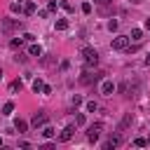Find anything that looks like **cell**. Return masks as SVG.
<instances>
[{"label": "cell", "instance_id": "6da1fadb", "mask_svg": "<svg viewBox=\"0 0 150 150\" xmlns=\"http://www.w3.org/2000/svg\"><path fill=\"white\" fill-rule=\"evenodd\" d=\"M0 28H2L5 35H12L14 30L21 28V21H19V19H2V26H0Z\"/></svg>", "mask_w": 150, "mask_h": 150}, {"label": "cell", "instance_id": "7a4b0ae2", "mask_svg": "<svg viewBox=\"0 0 150 150\" xmlns=\"http://www.w3.org/2000/svg\"><path fill=\"white\" fill-rule=\"evenodd\" d=\"M82 56H84V63H87V66H96V63H98V52H96L94 47H84V49H82Z\"/></svg>", "mask_w": 150, "mask_h": 150}, {"label": "cell", "instance_id": "3957f363", "mask_svg": "<svg viewBox=\"0 0 150 150\" xmlns=\"http://www.w3.org/2000/svg\"><path fill=\"white\" fill-rule=\"evenodd\" d=\"M110 47H112L115 52H124V49L129 47V35H117V38H112Z\"/></svg>", "mask_w": 150, "mask_h": 150}, {"label": "cell", "instance_id": "277c9868", "mask_svg": "<svg viewBox=\"0 0 150 150\" xmlns=\"http://www.w3.org/2000/svg\"><path fill=\"white\" fill-rule=\"evenodd\" d=\"M101 131H103V124H101V122H94V124L89 127V131H87V138H89V141L94 143V141H96V138L101 136Z\"/></svg>", "mask_w": 150, "mask_h": 150}, {"label": "cell", "instance_id": "5b68a950", "mask_svg": "<svg viewBox=\"0 0 150 150\" xmlns=\"http://www.w3.org/2000/svg\"><path fill=\"white\" fill-rule=\"evenodd\" d=\"M73 136H75V124H68V127H63V131L59 134V141H61V143H68V141H73Z\"/></svg>", "mask_w": 150, "mask_h": 150}, {"label": "cell", "instance_id": "8992f818", "mask_svg": "<svg viewBox=\"0 0 150 150\" xmlns=\"http://www.w3.org/2000/svg\"><path fill=\"white\" fill-rule=\"evenodd\" d=\"M47 120H49V117H47V112H45V110H38V112L33 115L30 124H33V127H45V124H47Z\"/></svg>", "mask_w": 150, "mask_h": 150}, {"label": "cell", "instance_id": "52a82bcc", "mask_svg": "<svg viewBox=\"0 0 150 150\" xmlns=\"http://www.w3.org/2000/svg\"><path fill=\"white\" fill-rule=\"evenodd\" d=\"M120 143H122V134H112V136L103 143V150H112V148H117Z\"/></svg>", "mask_w": 150, "mask_h": 150}, {"label": "cell", "instance_id": "ba28073f", "mask_svg": "<svg viewBox=\"0 0 150 150\" xmlns=\"http://www.w3.org/2000/svg\"><path fill=\"white\" fill-rule=\"evenodd\" d=\"M115 89H117V87H115L110 80H105V82L101 84V94H103V96H112V94H115Z\"/></svg>", "mask_w": 150, "mask_h": 150}, {"label": "cell", "instance_id": "9c48e42d", "mask_svg": "<svg viewBox=\"0 0 150 150\" xmlns=\"http://www.w3.org/2000/svg\"><path fill=\"white\" fill-rule=\"evenodd\" d=\"M101 75H103V73H94V75H91V73H84V75L80 77V82H82V84H91V82H96Z\"/></svg>", "mask_w": 150, "mask_h": 150}, {"label": "cell", "instance_id": "30bf717a", "mask_svg": "<svg viewBox=\"0 0 150 150\" xmlns=\"http://www.w3.org/2000/svg\"><path fill=\"white\" fill-rule=\"evenodd\" d=\"M14 129H16L19 134H26V131H28V122H26V120H16V122H14Z\"/></svg>", "mask_w": 150, "mask_h": 150}, {"label": "cell", "instance_id": "8fae6325", "mask_svg": "<svg viewBox=\"0 0 150 150\" xmlns=\"http://www.w3.org/2000/svg\"><path fill=\"white\" fill-rule=\"evenodd\" d=\"M131 120H134V117H131V112H127V115L122 117V122H120V129H117V131H124V129L131 124Z\"/></svg>", "mask_w": 150, "mask_h": 150}, {"label": "cell", "instance_id": "7c38bea8", "mask_svg": "<svg viewBox=\"0 0 150 150\" xmlns=\"http://www.w3.org/2000/svg\"><path fill=\"white\" fill-rule=\"evenodd\" d=\"M23 14H26V16H30V14H35V2H33V0H28V2L23 5Z\"/></svg>", "mask_w": 150, "mask_h": 150}, {"label": "cell", "instance_id": "4fadbf2b", "mask_svg": "<svg viewBox=\"0 0 150 150\" xmlns=\"http://www.w3.org/2000/svg\"><path fill=\"white\" fill-rule=\"evenodd\" d=\"M28 54H30V56H42V47H40V45H30V47H28Z\"/></svg>", "mask_w": 150, "mask_h": 150}, {"label": "cell", "instance_id": "5bb4252c", "mask_svg": "<svg viewBox=\"0 0 150 150\" xmlns=\"http://www.w3.org/2000/svg\"><path fill=\"white\" fill-rule=\"evenodd\" d=\"M141 38H143V30H141V28H134V30H131V35H129V40H136V42H138Z\"/></svg>", "mask_w": 150, "mask_h": 150}, {"label": "cell", "instance_id": "9a60e30c", "mask_svg": "<svg viewBox=\"0 0 150 150\" xmlns=\"http://www.w3.org/2000/svg\"><path fill=\"white\" fill-rule=\"evenodd\" d=\"M12 112H14V103H12V101H7V103L2 105V115H12Z\"/></svg>", "mask_w": 150, "mask_h": 150}, {"label": "cell", "instance_id": "2e32d148", "mask_svg": "<svg viewBox=\"0 0 150 150\" xmlns=\"http://www.w3.org/2000/svg\"><path fill=\"white\" fill-rule=\"evenodd\" d=\"M23 42H26V40H23V38H14V40H12V42H9V47H12V49H19V47H21V45H23Z\"/></svg>", "mask_w": 150, "mask_h": 150}, {"label": "cell", "instance_id": "e0dca14e", "mask_svg": "<svg viewBox=\"0 0 150 150\" xmlns=\"http://www.w3.org/2000/svg\"><path fill=\"white\" fill-rule=\"evenodd\" d=\"M21 87H23V82H21V80H14V82L9 84V89H12V91H21Z\"/></svg>", "mask_w": 150, "mask_h": 150}, {"label": "cell", "instance_id": "ac0fdd59", "mask_svg": "<svg viewBox=\"0 0 150 150\" xmlns=\"http://www.w3.org/2000/svg\"><path fill=\"white\" fill-rule=\"evenodd\" d=\"M54 134H56V131H54L52 127H47V124H45V129H42V136H45V138H52Z\"/></svg>", "mask_w": 150, "mask_h": 150}, {"label": "cell", "instance_id": "d6986e66", "mask_svg": "<svg viewBox=\"0 0 150 150\" xmlns=\"http://www.w3.org/2000/svg\"><path fill=\"white\" fill-rule=\"evenodd\" d=\"M66 28H68V21L66 19H59L56 21V30H66Z\"/></svg>", "mask_w": 150, "mask_h": 150}, {"label": "cell", "instance_id": "ffe728a7", "mask_svg": "<svg viewBox=\"0 0 150 150\" xmlns=\"http://www.w3.org/2000/svg\"><path fill=\"white\" fill-rule=\"evenodd\" d=\"M82 14H91V2H82Z\"/></svg>", "mask_w": 150, "mask_h": 150}, {"label": "cell", "instance_id": "44dd1931", "mask_svg": "<svg viewBox=\"0 0 150 150\" xmlns=\"http://www.w3.org/2000/svg\"><path fill=\"white\" fill-rule=\"evenodd\" d=\"M33 91H35V94H38V91H42V80H40V77L33 82Z\"/></svg>", "mask_w": 150, "mask_h": 150}, {"label": "cell", "instance_id": "7402d4cb", "mask_svg": "<svg viewBox=\"0 0 150 150\" xmlns=\"http://www.w3.org/2000/svg\"><path fill=\"white\" fill-rule=\"evenodd\" d=\"M84 122H87V117H84V112H77V117H75V124H80V127H82Z\"/></svg>", "mask_w": 150, "mask_h": 150}, {"label": "cell", "instance_id": "603a6c76", "mask_svg": "<svg viewBox=\"0 0 150 150\" xmlns=\"http://www.w3.org/2000/svg\"><path fill=\"white\" fill-rule=\"evenodd\" d=\"M96 108H98V103H96V101H87V110H89V112H94Z\"/></svg>", "mask_w": 150, "mask_h": 150}, {"label": "cell", "instance_id": "cb8c5ba5", "mask_svg": "<svg viewBox=\"0 0 150 150\" xmlns=\"http://www.w3.org/2000/svg\"><path fill=\"white\" fill-rule=\"evenodd\" d=\"M134 145H136V148H143V145H148V143H145V138H134Z\"/></svg>", "mask_w": 150, "mask_h": 150}, {"label": "cell", "instance_id": "d4e9b609", "mask_svg": "<svg viewBox=\"0 0 150 150\" xmlns=\"http://www.w3.org/2000/svg\"><path fill=\"white\" fill-rule=\"evenodd\" d=\"M47 9L54 12V9H56V0H49V2H47Z\"/></svg>", "mask_w": 150, "mask_h": 150}, {"label": "cell", "instance_id": "484cf974", "mask_svg": "<svg viewBox=\"0 0 150 150\" xmlns=\"http://www.w3.org/2000/svg\"><path fill=\"white\" fill-rule=\"evenodd\" d=\"M9 9H12V12H21V5H19V2H12Z\"/></svg>", "mask_w": 150, "mask_h": 150}, {"label": "cell", "instance_id": "4316f807", "mask_svg": "<svg viewBox=\"0 0 150 150\" xmlns=\"http://www.w3.org/2000/svg\"><path fill=\"white\" fill-rule=\"evenodd\" d=\"M108 30H110V33H112V30H117V21H115V19L108 23Z\"/></svg>", "mask_w": 150, "mask_h": 150}, {"label": "cell", "instance_id": "83f0119b", "mask_svg": "<svg viewBox=\"0 0 150 150\" xmlns=\"http://www.w3.org/2000/svg\"><path fill=\"white\" fill-rule=\"evenodd\" d=\"M68 68H70V61L63 59V61H61V70H68Z\"/></svg>", "mask_w": 150, "mask_h": 150}, {"label": "cell", "instance_id": "f1b7e54d", "mask_svg": "<svg viewBox=\"0 0 150 150\" xmlns=\"http://www.w3.org/2000/svg\"><path fill=\"white\" fill-rule=\"evenodd\" d=\"M23 40H26V42H33V40H35V35H30V33H26V35H23Z\"/></svg>", "mask_w": 150, "mask_h": 150}, {"label": "cell", "instance_id": "f546056e", "mask_svg": "<svg viewBox=\"0 0 150 150\" xmlns=\"http://www.w3.org/2000/svg\"><path fill=\"white\" fill-rule=\"evenodd\" d=\"M42 94H52V87L49 84H42Z\"/></svg>", "mask_w": 150, "mask_h": 150}, {"label": "cell", "instance_id": "4dcf8cb0", "mask_svg": "<svg viewBox=\"0 0 150 150\" xmlns=\"http://www.w3.org/2000/svg\"><path fill=\"white\" fill-rule=\"evenodd\" d=\"M82 103V96H73V105H80Z\"/></svg>", "mask_w": 150, "mask_h": 150}, {"label": "cell", "instance_id": "1f68e13d", "mask_svg": "<svg viewBox=\"0 0 150 150\" xmlns=\"http://www.w3.org/2000/svg\"><path fill=\"white\" fill-rule=\"evenodd\" d=\"M143 26H145V28H148V30H150V16H148V19H145V23H143Z\"/></svg>", "mask_w": 150, "mask_h": 150}, {"label": "cell", "instance_id": "d6a6232c", "mask_svg": "<svg viewBox=\"0 0 150 150\" xmlns=\"http://www.w3.org/2000/svg\"><path fill=\"white\" fill-rule=\"evenodd\" d=\"M94 2H96V5H105L108 0H94Z\"/></svg>", "mask_w": 150, "mask_h": 150}, {"label": "cell", "instance_id": "836d02e7", "mask_svg": "<svg viewBox=\"0 0 150 150\" xmlns=\"http://www.w3.org/2000/svg\"><path fill=\"white\" fill-rule=\"evenodd\" d=\"M145 66H150V56H145Z\"/></svg>", "mask_w": 150, "mask_h": 150}, {"label": "cell", "instance_id": "e575fe53", "mask_svg": "<svg viewBox=\"0 0 150 150\" xmlns=\"http://www.w3.org/2000/svg\"><path fill=\"white\" fill-rule=\"evenodd\" d=\"M0 80H2V68H0Z\"/></svg>", "mask_w": 150, "mask_h": 150}, {"label": "cell", "instance_id": "d590c367", "mask_svg": "<svg viewBox=\"0 0 150 150\" xmlns=\"http://www.w3.org/2000/svg\"><path fill=\"white\" fill-rule=\"evenodd\" d=\"M145 143H148V145H150V138H148V141H145Z\"/></svg>", "mask_w": 150, "mask_h": 150}, {"label": "cell", "instance_id": "8d00e7d4", "mask_svg": "<svg viewBox=\"0 0 150 150\" xmlns=\"http://www.w3.org/2000/svg\"><path fill=\"white\" fill-rule=\"evenodd\" d=\"M0 145H2V138H0Z\"/></svg>", "mask_w": 150, "mask_h": 150}, {"label": "cell", "instance_id": "74e56055", "mask_svg": "<svg viewBox=\"0 0 150 150\" xmlns=\"http://www.w3.org/2000/svg\"><path fill=\"white\" fill-rule=\"evenodd\" d=\"M19 2H21V0H19Z\"/></svg>", "mask_w": 150, "mask_h": 150}]
</instances>
